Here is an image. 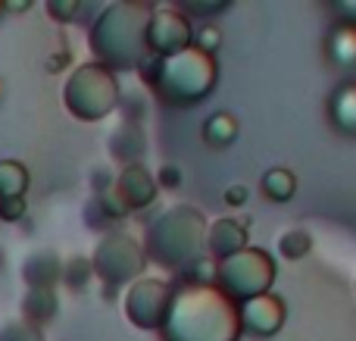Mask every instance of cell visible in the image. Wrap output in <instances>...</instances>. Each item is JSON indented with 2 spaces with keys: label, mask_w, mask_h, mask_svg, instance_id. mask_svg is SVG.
Masks as SVG:
<instances>
[{
  "label": "cell",
  "mask_w": 356,
  "mask_h": 341,
  "mask_svg": "<svg viewBox=\"0 0 356 341\" xmlns=\"http://www.w3.org/2000/svg\"><path fill=\"white\" fill-rule=\"evenodd\" d=\"M144 129L138 119H125V125H119L116 135L110 138V150L122 166H131V163H141L144 154Z\"/></svg>",
  "instance_id": "obj_15"
},
{
  "label": "cell",
  "mask_w": 356,
  "mask_h": 341,
  "mask_svg": "<svg viewBox=\"0 0 356 341\" xmlns=\"http://www.w3.org/2000/svg\"><path fill=\"white\" fill-rule=\"evenodd\" d=\"M181 16H216V13H222V10H228V3H181V6H175Z\"/></svg>",
  "instance_id": "obj_28"
},
{
  "label": "cell",
  "mask_w": 356,
  "mask_h": 341,
  "mask_svg": "<svg viewBox=\"0 0 356 341\" xmlns=\"http://www.w3.org/2000/svg\"><path fill=\"white\" fill-rule=\"evenodd\" d=\"M0 341H44L41 329L25 319H10V323L0 329Z\"/></svg>",
  "instance_id": "obj_23"
},
{
  "label": "cell",
  "mask_w": 356,
  "mask_h": 341,
  "mask_svg": "<svg viewBox=\"0 0 356 341\" xmlns=\"http://www.w3.org/2000/svg\"><path fill=\"white\" fill-rule=\"evenodd\" d=\"M141 75L154 94L166 106H197L216 91L219 81V63L213 54H203L200 47L191 44L188 50L166 60H147L141 66Z\"/></svg>",
  "instance_id": "obj_3"
},
{
  "label": "cell",
  "mask_w": 356,
  "mask_h": 341,
  "mask_svg": "<svg viewBox=\"0 0 356 341\" xmlns=\"http://www.w3.org/2000/svg\"><path fill=\"white\" fill-rule=\"evenodd\" d=\"M194 44V25L188 16L178 10H154L144 31V47H147V60H166Z\"/></svg>",
  "instance_id": "obj_9"
},
{
  "label": "cell",
  "mask_w": 356,
  "mask_h": 341,
  "mask_svg": "<svg viewBox=\"0 0 356 341\" xmlns=\"http://www.w3.org/2000/svg\"><path fill=\"white\" fill-rule=\"evenodd\" d=\"M144 267H147V257H144L141 241L125 235V232H110V235H104L91 257V269H94V276L104 282L106 292H116V288L138 282Z\"/></svg>",
  "instance_id": "obj_7"
},
{
  "label": "cell",
  "mask_w": 356,
  "mask_h": 341,
  "mask_svg": "<svg viewBox=\"0 0 356 341\" xmlns=\"http://www.w3.org/2000/svg\"><path fill=\"white\" fill-rule=\"evenodd\" d=\"M247 185H232V188H225V204L228 207H244L247 204Z\"/></svg>",
  "instance_id": "obj_29"
},
{
  "label": "cell",
  "mask_w": 356,
  "mask_h": 341,
  "mask_svg": "<svg viewBox=\"0 0 356 341\" xmlns=\"http://www.w3.org/2000/svg\"><path fill=\"white\" fill-rule=\"evenodd\" d=\"M29 169L19 160H0V200L3 198H25L29 191Z\"/></svg>",
  "instance_id": "obj_20"
},
{
  "label": "cell",
  "mask_w": 356,
  "mask_h": 341,
  "mask_svg": "<svg viewBox=\"0 0 356 341\" xmlns=\"http://www.w3.org/2000/svg\"><path fill=\"white\" fill-rule=\"evenodd\" d=\"M219 44H222V31H219V25H213V22H207V25H203V29L194 35V47H200L203 54H213V56H216Z\"/></svg>",
  "instance_id": "obj_25"
},
{
  "label": "cell",
  "mask_w": 356,
  "mask_h": 341,
  "mask_svg": "<svg viewBox=\"0 0 356 341\" xmlns=\"http://www.w3.org/2000/svg\"><path fill=\"white\" fill-rule=\"evenodd\" d=\"M0 13H3V0H0Z\"/></svg>",
  "instance_id": "obj_34"
},
{
  "label": "cell",
  "mask_w": 356,
  "mask_h": 341,
  "mask_svg": "<svg viewBox=\"0 0 356 341\" xmlns=\"http://www.w3.org/2000/svg\"><path fill=\"white\" fill-rule=\"evenodd\" d=\"M244 248H250V219L222 216V219H213V225H207L203 251H207V257L213 263L228 260V257L241 254Z\"/></svg>",
  "instance_id": "obj_11"
},
{
  "label": "cell",
  "mask_w": 356,
  "mask_h": 341,
  "mask_svg": "<svg viewBox=\"0 0 356 341\" xmlns=\"http://www.w3.org/2000/svg\"><path fill=\"white\" fill-rule=\"evenodd\" d=\"M272 282H275V260L259 248H244L241 254L216 263L213 276V285L234 304L269 294Z\"/></svg>",
  "instance_id": "obj_6"
},
{
  "label": "cell",
  "mask_w": 356,
  "mask_h": 341,
  "mask_svg": "<svg viewBox=\"0 0 356 341\" xmlns=\"http://www.w3.org/2000/svg\"><path fill=\"white\" fill-rule=\"evenodd\" d=\"M169 301H172V285L163 279H138L129 285L125 292V317H129L131 326L144 332H160L163 319H166V310H169Z\"/></svg>",
  "instance_id": "obj_8"
},
{
  "label": "cell",
  "mask_w": 356,
  "mask_h": 341,
  "mask_svg": "<svg viewBox=\"0 0 356 341\" xmlns=\"http://www.w3.org/2000/svg\"><path fill=\"white\" fill-rule=\"evenodd\" d=\"M338 13H356V3H341Z\"/></svg>",
  "instance_id": "obj_32"
},
{
  "label": "cell",
  "mask_w": 356,
  "mask_h": 341,
  "mask_svg": "<svg viewBox=\"0 0 356 341\" xmlns=\"http://www.w3.org/2000/svg\"><path fill=\"white\" fill-rule=\"evenodd\" d=\"M113 188H116V194L122 198V204L129 207V213H138V210H144V207H150L156 200V194H160L154 175H150L141 163L122 166V173L113 179Z\"/></svg>",
  "instance_id": "obj_12"
},
{
  "label": "cell",
  "mask_w": 356,
  "mask_h": 341,
  "mask_svg": "<svg viewBox=\"0 0 356 341\" xmlns=\"http://www.w3.org/2000/svg\"><path fill=\"white\" fill-rule=\"evenodd\" d=\"M328 60L338 69H356V25L338 22L328 35Z\"/></svg>",
  "instance_id": "obj_17"
},
{
  "label": "cell",
  "mask_w": 356,
  "mask_h": 341,
  "mask_svg": "<svg viewBox=\"0 0 356 341\" xmlns=\"http://www.w3.org/2000/svg\"><path fill=\"white\" fill-rule=\"evenodd\" d=\"M63 104L79 122H100L119 106V81L100 63H81L63 85Z\"/></svg>",
  "instance_id": "obj_5"
},
{
  "label": "cell",
  "mask_w": 356,
  "mask_h": 341,
  "mask_svg": "<svg viewBox=\"0 0 356 341\" xmlns=\"http://www.w3.org/2000/svg\"><path fill=\"white\" fill-rule=\"evenodd\" d=\"M66 63H69V50H60V54L47 63V69H50V72H60V66H66Z\"/></svg>",
  "instance_id": "obj_30"
},
{
  "label": "cell",
  "mask_w": 356,
  "mask_h": 341,
  "mask_svg": "<svg viewBox=\"0 0 356 341\" xmlns=\"http://www.w3.org/2000/svg\"><path fill=\"white\" fill-rule=\"evenodd\" d=\"M238 132H241L238 116H232V113H225V110H219V113H213V116L203 119V141L216 150L232 148L234 138H238Z\"/></svg>",
  "instance_id": "obj_18"
},
{
  "label": "cell",
  "mask_w": 356,
  "mask_h": 341,
  "mask_svg": "<svg viewBox=\"0 0 356 341\" xmlns=\"http://www.w3.org/2000/svg\"><path fill=\"white\" fill-rule=\"evenodd\" d=\"M284 317H288V307L278 294H259L253 301L238 304V323H241V335L250 338H272L282 332Z\"/></svg>",
  "instance_id": "obj_10"
},
{
  "label": "cell",
  "mask_w": 356,
  "mask_h": 341,
  "mask_svg": "<svg viewBox=\"0 0 356 341\" xmlns=\"http://www.w3.org/2000/svg\"><path fill=\"white\" fill-rule=\"evenodd\" d=\"M328 119H332L334 132H341V135H347V138H356V79L341 81L332 91Z\"/></svg>",
  "instance_id": "obj_13"
},
{
  "label": "cell",
  "mask_w": 356,
  "mask_h": 341,
  "mask_svg": "<svg viewBox=\"0 0 356 341\" xmlns=\"http://www.w3.org/2000/svg\"><path fill=\"white\" fill-rule=\"evenodd\" d=\"M309 251H313V235L303 229H288L278 238V254H282L284 260H303Z\"/></svg>",
  "instance_id": "obj_21"
},
{
  "label": "cell",
  "mask_w": 356,
  "mask_h": 341,
  "mask_svg": "<svg viewBox=\"0 0 356 341\" xmlns=\"http://www.w3.org/2000/svg\"><path fill=\"white\" fill-rule=\"evenodd\" d=\"M85 10V3H75V0H50L47 3V13L54 22L66 25V22H75V16Z\"/></svg>",
  "instance_id": "obj_24"
},
{
  "label": "cell",
  "mask_w": 356,
  "mask_h": 341,
  "mask_svg": "<svg viewBox=\"0 0 356 341\" xmlns=\"http://www.w3.org/2000/svg\"><path fill=\"white\" fill-rule=\"evenodd\" d=\"M25 210H29V200L25 198H3L0 200V219H3V223H19V219L25 216Z\"/></svg>",
  "instance_id": "obj_26"
},
{
  "label": "cell",
  "mask_w": 356,
  "mask_h": 341,
  "mask_svg": "<svg viewBox=\"0 0 356 341\" xmlns=\"http://www.w3.org/2000/svg\"><path fill=\"white\" fill-rule=\"evenodd\" d=\"M60 273H63V260L54 251H35L22 263V279L29 288H56Z\"/></svg>",
  "instance_id": "obj_14"
},
{
  "label": "cell",
  "mask_w": 356,
  "mask_h": 341,
  "mask_svg": "<svg viewBox=\"0 0 356 341\" xmlns=\"http://www.w3.org/2000/svg\"><path fill=\"white\" fill-rule=\"evenodd\" d=\"M154 182H156V188H169V191H172V188L181 185V169H178L175 163H163Z\"/></svg>",
  "instance_id": "obj_27"
},
{
  "label": "cell",
  "mask_w": 356,
  "mask_h": 341,
  "mask_svg": "<svg viewBox=\"0 0 356 341\" xmlns=\"http://www.w3.org/2000/svg\"><path fill=\"white\" fill-rule=\"evenodd\" d=\"M60 310V298H56V288H29L22 298V319L41 329L44 323L56 317Z\"/></svg>",
  "instance_id": "obj_16"
},
{
  "label": "cell",
  "mask_w": 356,
  "mask_h": 341,
  "mask_svg": "<svg viewBox=\"0 0 356 341\" xmlns=\"http://www.w3.org/2000/svg\"><path fill=\"white\" fill-rule=\"evenodd\" d=\"M154 3H138V0H122L110 3L97 19L91 22L88 44H91L94 63L106 66L110 72H129L141 69L147 63V47H144V31L154 16Z\"/></svg>",
  "instance_id": "obj_2"
},
{
  "label": "cell",
  "mask_w": 356,
  "mask_h": 341,
  "mask_svg": "<svg viewBox=\"0 0 356 341\" xmlns=\"http://www.w3.org/2000/svg\"><path fill=\"white\" fill-rule=\"evenodd\" d=\"M0 97H3V79H0Z\"/></svg>",
  "instance_id": "obj_33"
},
{
  "label": "cell",
  "mask_w": 356,
  "mask_h": 341,
  "mask_svg": "<svg viewBox=\"0 0 356 341\" xmlns=\"http://www.w3.org/2000/svg\"><path fill=\"white\" fill-rule=\"evenodd\" d=\"M207 216L191 204H175L163 210L144 232V257L169 273H181L203 257Z\"/></svg>",
  "instance_id": "obj_4"
},
{
  "label": "cell",
  "mask_w": 356,
  "mask_h": 341,
  "mask_svg": "<svg viewBox=\"0 0 356 341\" xmlns=\"http://www.w3.org/2000/svg\"><path fill=\"white\" fill-rule=\"evenodd\" d=\"M94 269H91V260L88 257H72V260L63 263V273H60V282L72 292H81V288L91 282Z\"/></svg>",
  "instance_id": "obj_22"
},
{
  "label": "cell",
  "mask_w": 356,
  "mask_h": 341,
  "mask_svg": "<svg viewBox=\"0 0 356 341\" xmlns=\"http://www.w3.org/2000/svg\"><path fill=\"white\" fill-rule=\"evenodd\" d=\"M6 10H10V13H25V10H31V3H29V0H25V3H22V0H19V3H3V13Z\"/></svg>",
  "instance_id": "obj_31"
},
{
  "label": "cell",
  "mask_w": 356,
  "mask_h": 341,
  "mask_svg": "<svg viewBox=\"0 0 356 341\" xmlns=\"http://www.w3.org/2000/svg\"><path fill=\"white\" fill-rule=\"evenodd\" d=\"M163 341H238V304L228 301L216 285L184 282L172 288L166 319L160 326Z\"/></svg>",
  "instance_id": "obj_1"
},
{
  "label": "cell",
  "mask_w": 356,
  "mask_h": 341,
  "mask_svg": "<svg viewBox=\"0 0 356 341\" xmlns=\"http://www.w3.org/2000/svg\"><path fill=\"white\" fill-rule=\"evenodd\" d=\"M259 191H263L266 200H272V204H288V200H294V194H297L294 169H288V166L269 169V173L263 175V182H259Z\"/></svg>",
  "instance_id": "obj_19"
}]
</instances>
